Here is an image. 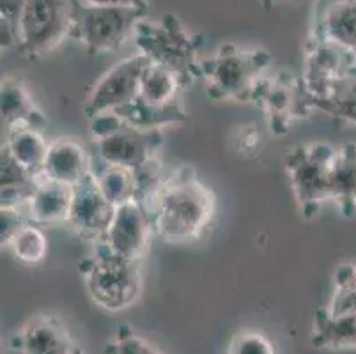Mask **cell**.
<instances>
[{"instance_id":"cell-5","label":"cell","mask_w":356,"mask_h":354,"mask_svg":"<svg viewBox=\"0 0 356 354\" xmlns=\"http://www.w3.org/2000/svg\"><path fill=\"white\" fill-rule=\"evenodd\" d=\"M145 15L147 6H98L73 0L70 38L90 55L112 54L134 41L135 29Z\"/></svg>"},{"instance_id":"cell-9","label":"cell","mask_w":356,"mask_h":354,"mask_svg":"<svg viewBox=\"0 0 356 354\" xmlns=\"http://www.w3.org/2000/svg\"><path fill=\"white\" fill-rule=\"evenodd\" d=\"M250 103L262 110L268 128L277 136L286 135L294 122L312 112L302 78L284 70L268 71L252 90Z\"/></svg>"},{"instance_id":"cell-2","label":"cell","mask_w":356,"mask_h":354,"mask_svg":"<svg viewBox=\"0 0 356 354\" xmlns=\"http://www.w3.org/2000/svg\"><path fill=\"white\" fill-rule=\"evenodd\" d=\"M134 45L137 54L174 71L186 87L202 77L200 51L204 38L190 32L177 15L167 13L156 22L140 19L135 29Z\"/></svg>"},{"instance_id":"cell-25","label":"cell","mask_w":356,"mask_h":354,"mask_svg":"<svg viewBox=\"0 0 356 354\" xmlns=\"http://www.w3.org/2000/svg\"><path fill=\"white\" fill-rule=\"evenodd\" d=\"M90 158H92L90 172H92L99 188L112 206L118 207L126 202H131V200H137V175L134 170L108 165L95 158L92 154H90Z\"/></svg>"},{"instance_id":"cell-29","label":"cell","mask_w":356,"mask_h":354,"mask_svg":"<svg viewBox=\"0 0 356 354\" xmlns=\"http://www.w3.org/2000/svg\"><path fill=\"white\" fill-rule=\"evenodd\" d=\"M106 354H161L147 340L138 337L126 324L115 328L114 340L106 346Z\"/></svg>"},{"instance_id":"cell-12","label":"cell","mask_w":356,"mask_h":354,"mask_svg":"<svg viewBox=\"0 0 356 354\" xmlns=\"http://www.w3.org/2000/svg\"><path fill=\"white\" fill-rule=\"evenodd\" d=\"M114 213L115 206L108 202L92 172L74 184L67 225L79 238L92 245L98 243L105 236Z\"/></svg>"},{"instance_id":"cell-1","label":"cell","mask_w":356,"mask_h":354,"mask_svg":"<svg viewBox=\"0 0 356 354\" xmlns=\"http://www.w3.org/2000/svg\"><path fill=\"white\" fill-rule=\"evenodd\" d=\"M154 236L170 245H192L209 232L216 214V197L192 165H181L147 202Z\"/></svg>"},{"instance_id":"cell-15","label":"cell","mask_w":356,"mask_h":354,"mask_svg":"<svg viewBox=\"0 0 356 354\" xmlns=\"http://www.w3.org/2000/svg\"><path fill=\"white\" fill-rule=\"evenodd\" d=\"M90 149L71 138H59L48 147L47 160L41 175L55 183L73 188L90 174Z\"/></svg>"},{"instance_id":"cell-27","label":"cell","mask_w":356,"mask_h":354,"mask_svg":"<svg viewBox=\"0 0 356 354\" xmlns=\"http://www.w3.org/2000/svg\"><path fill=\"white\" fill-rule=\"evenodd\" d=\"M325 308L333 316L356 314V262H346L337 268L333 294Z\"/></svg>"},{"instance_id":"cell-35","label":"cell","mask_w":356,"mask_h":354,"mask_svg":"<svg viewBox=\"0 0 356 354\" xmlns=\"http://www.w3.org/2000/svg\"><path fill=\"white\" fill-rule=\"evenodd\" d=\"M73 354H82V349H80V347H79V349L74 351V353H73Z\"/></svg>"},{"instance_id":"cell-34","label":"cell","mask_w":356,"mask_h":354,"mask_svg":"<svg viewBox=\"0 0 356 354\" xmlns=\"http://www.w3.org/2000/svg\"><path fill=\"white\" fill-rule=\"evenodd\" d=\"M259 2H261V6L264 9H270L278 4H284V2H298V0H259Z\"/></svg>"},{"instance_id":"cell-28","label":"cell","mask_w":356,"mask_h":354,"mask_svg":"<svg viewBox=\"0 0 356 354\" xmlns=\"http://www.w3.org/2000/svg\"><path fill=\"white\" fill-rule=\"evenodd\" d=\"M27 0H0V47L13 50L18 47V18Z\"/></svg>"},{"instance_id":"cell-31","label":"cell","mask_w":356,"mask_h":354,"mask_svg":"<svg viewBox=\"0 0 356 354\" xmlns=\"http://www.w3.org/2000/svg\"><path fill=\"white\" fill-rule=\"evenodd\" d=\"M25 207H0V245L2 248L9 245L16 232L29 223L27 211L24 213Z\"/></svg>"},{"instance_id":"cell-19","label":"cell","mask_w":356,"mask_h":354,"mask_svg":"<svg viewBox=\"0 0 356 354\" xmlns=\"http://www.w3.org/2000/svg\"><path fill=\"white\" fill-rule=\"evenodd\" d=\"M0 105H2V119L6 122V128L29 126V128L43 129V126L47 124L44 113L34 103L27 87L16 78L2 80Z\"/></svg>"},{"instance_id":"cell-22","label":"cell","mask_w":356,"mask_h":354,"mask_svg":"<svg viewBox=\"0 0 356 354\" xmlns=\"http://www.w3.org/2000/svg\"><path fill=\"white\" fill-rule=\"evenodd\" d=\"M188 89L174 71L149 61L140 80L138 97L147 105L168 108L183 102V92Z\"/></svg>"},{"instance_id":"cell-32","label":"cell","mask_w":356,"mask_h":354,"mask_svg":"<svg viewBox=\"0 0 356 354\" xmlns=\"http://www.w3.org/2000/svg\"><path fill=\"white\" fill-rule=\"evenodd\" d=\"M236 151H243V154H254L257 147H261V131L255 124L241 126V133H238L234 142Z\"/></svg>"},{"instance_id":"cell-16","label":"cell","mask_w":356,"mask_h":354,"mask_svg":"<svg viewBox=\"0 0 356 354\" xmlns=\"http://www.w3.org/2000/svg\"><path fill=\"white\" fill-rule=\"evenodd\" d=\"M73 199V188L55 183L41 175L32 199L25 206L29 220L35 225H59L67 223Z\"/></svg>"},{"instance_id":"cell-13","label":"cell","mask_w":356,"mask_h":354,"mask_svg":"<svg viewBox=\"0 0 356 354\" xmlns=\"http://www.w3.org/2000/svg\"><path fill=\"white\" fill-rule=\"evenodd\" d=\"M302 82L310 110H319L335 121L356 126V73L353 67L346 73Z\"/></svg>"},{"instance_id":"cell-24","label":"cell","mask_w":356,"mask_h":354,"mask_svg":"<svg viewBox=\"0 0 356 354\" xmlns=\"http://www.w3.org/2000/svg\"><path fill=\"white\" fill-rule=\"evenodd\" d=\"M114 113L128 124L145 129V131H161L167 126L181 124L188 119V112L184 110V102L168 106V108H158V106L142 102L140 97H135L131 103L114 110Z\"/></svg>"},{"instance_id":"cell-20","label":"cell","mask_w":356,"mask_h":354,"mask_svg":"<svg viewBox=\"0 0 356 354\" xmlns=\"http://www.w3.org/2000/svg\"><path fill=\"white\" fill-rule=\"evenodd\" d=\"M310 344L317 349H356V314L333 316L325 307L317 308Z\"/></svg>"},{"instance_id":"cell-11","label":"cell","mask_w":356,"mask_h":354,"mask_svg":"<svg viewBox=\"0 0 356 354\" xmlns=\"http://www.w3.org/2000/svg\"><path fill=\"white\" fill-rule=\"evenodd\" d=\"M153 236L154 227L147 206L131 200L115 207L114 218L98 243L121 257L142 261Z\"/></svg>"},{"instance_id":"cell-7","label":"cell","mask_w":356,"mask_h":354,"mask_svg":"<svg viewBox=\"0 0 356 354\" xmlns=\"http://www.w3.org/2000/svg\"><path fill=\"white\" fill-rule=\"evenodd\" d=\"M337 147L325 142L296 145L284 156L287 177L300 213L310 220L330 202V170Z\"/></svg>"},{"instance_id":"cell-21","label":"cell","mask_w":356,"mask_h":354,"mask_svg":"<svg viewBox=\"0 0 356 354\" xmlns=\"http://www.w3.org/2000/svg\"><path fill=\"white\" fill-rule=\"evenodd\" d=\"M41 175L32 174L2 147L0 152V206L25 207L32 199Z\"/></svg>"},{"instance_id":"cell-17","label":"cell","mask_w":356,"mask_h":354,"mask_svg":"<svg viewBox=\"0 0 356 354\" xmlns=\"http://www.w3.org/2000/svg\"><path fill=\"white\" fill-rule=\"evenodd\" d=\"M330 202L342 216H356V144L348 142L335 151L330 170Z\"/></svg>"},{"instance_id":"cell-18","label":"cell","mask_w":356,"mask_h":354,"mask_svg":"<svg viewBox=\"0 0 356 354\" xmlns=\"http://www.w3.org/2000/svg\"><path fill=\"white\" fill-rule=\"evenodd\" d=\"M314 34L356 57V0H335L325 9Z\"/></svg>"},{"instance_id":"cell-30","label":"cell","mask_w":356,"mask_h":354,"mask_svg":"<svg viewBox=\"0 0 356 354\" xmlns=\"http://www.w3.org/2000/svg\"><path fill=\"white\" fill-rule=\"evenodd\" d=\"M229 354H277L270 339L257 331H243L229 346Z\"/></svg>"},{"instance_id":"cell-3","label":"cell","mask_w":356,"mask_h":354,"mask_svg":"<svg viewBox=\"0 0 356 354\" xmlns=\"http://www.w3.org/2000/svg\"><path fill=\"white\" fill-rule=\"evenodd\" d=\"M273 66V55L264 48H241L223 43L202 58L204 89L211 102L250 103L254 87Z\"/></svg>"},{"instance_id":"cell-6","label":"cell","mask_w":356,"mask_h":354,"mask_svg":"<svg viewBox=\"0 0 356 354\" xmlns=\"http://www.w3.org/2000/svg\"><path fill=\"white\" fill-rule=\"evenodd\" d=\"M90 154L115 167L137 170L142 165L156 158L158 149L163 144L161 131H145L128 124L106 112L89 119Z\"/></svg>"},{"instance_id":"cell-10","label":"cell","mask_w":356,"mask_h":354,"mask_svg":"<svg viewBox=\"0 0 356 354\" xmlns=\"http://www.w3.org/2000/svg\"><path fill=\"white\" fill-rule=\"evenodd\" d=\"M147 64V57L135 54L131 57L122 58L114 67H110L90 89L89 97L83 105V113L87 119L114 112L138 97L142 74Z\"/></svg>"},{"instance_id":"cell-23","label":"cell","mask_w":356,"mask_h":354,"mask_svg":"<svg viewBox=\"0 0 356 354\" xmlns=\"http://www.w3.org/2000/svg\"><path fill=\"white\" fill-rule=\"evenodd\" d=\"M2 147L22 167L31 170L32 174L41 175L50 144H48L47 138L43 136L41 129L29 128V126H16V128H8L6 142Z\"/></svg>"},{"instance_id":"cell-8","label":"cell","mask_w":356,"mask_h":354,"mask_svg":"<svg viewBox=\"0 0 356 354\" xmlns=\"http://www.w3.org/2000/svg\"><path fill=\"white\" fill-rule=\"evenodd\" d=\"M73 0H27L18 18V54L41 58L70 38Z\"/></svg>"},{"instance_id":"cell-26","label":"cell","mask_w":356,"mask_h":354,"mask_svg":"<svg viewBox=\"0 0 356 354\" xmlns=\"http://www.w3.org/2000/svg\"><path fill=\"white\" fill-rule=\"evenodd\" d=\"M13 257L25 266H38L48 253V238L41 225L29 222L16 232L15 238L6 246Z\"/></svg>"},{"instance_id":"cell-4","label":"cell","mask_w":356,"mask_h":354,"mask_svg":"<svg viewBox=\"0 0 356 354\" xmlns=\"http://www.w3.org/2000/svg\"><path fill=\"white\" fill-rule=\"evenodd\" d=\"M79 271L89 298L103 310H126L140 296V261L121 257L102 243H95L92 252L80 261Z\"/></svg>"},{"instance_id":"cell-36","label":"cell","mask_w":356,"mask_h":354,"mask_svg":"<svg viewBox=\"0 0 356 354\" xmlns=\"http://www.w3.org/2000/svg\"><path fill=\"white\" fill-rule=\"evenodd\" d=\"M353 71H355V73H356V64H355V66H353Z\"/></svg>"},{"instance_id":"cell-33","label":"cell","mask_w":356,"mask_h":354,"mask_svg":"<svg viewBox=\"0 0 356 354\" xmlns=\"http://www.w3.org/2000/svg\"><path fill=\"white\" fill-rule=\"evenodd\" d=\"M83 2L98 6H147V0H83Z\"/></svg>"},{"instance_id":"cell-14","label":"cell","mask_w":356,"mask_h":354,"mask_svg":"<svg viewBox=\"0 0 356 354\" xmlns=\"http://www.w3.org/2000/svg\"><path fill=\"white\" fill-rule=\"evenodd\" d=\"M11 344L22 354H73L79 349L64 324L51 316L32 319Z\"/></svg>"}]
</instances>
